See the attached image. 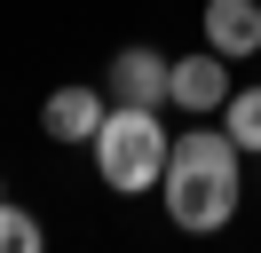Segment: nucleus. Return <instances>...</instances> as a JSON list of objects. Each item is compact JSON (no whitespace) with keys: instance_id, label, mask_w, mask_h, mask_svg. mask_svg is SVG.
<instances>
[{"instance_id":"6","label":"nucleus","mask_w":261,"mask_h":253,"mask_svg":"<svg viewBox=\"0 0 261 253\" xmlns=\"http://www.w3.org/2000/svg\"><path fill=\"white\" fill-rule=\"evenodd\" d=\"M206 47L214 56H253L261 47V0H206Z\"/></svg>"},{"instance_id":"1","label":"nucleus","mask_w":261,"mask_h":253,"mask_svg":"<svg viewBox=\"0 0 261 253\" xmlns=\"http://www.w3.org/2000/svg\"><path fill=\"white\" fill-rule=\"evenodd\" d=\"M238 158L245 150L229 142V127H206V119H198L190 135H174L166 174H159V198H166V214H174V230H190V237L229 230V214H238V198H245Z\"/></svg>"},{"instance_id":"5","label":"nucleus","mask_w":261,"mask_h":253,"mask_svg":"<svg viewBox=\"0 0 261 253\" xmlns=\"http://www.w3.org/2000/svg\"><path fill=\"white\" fill-rule=\"evenodd\" d=\"M103 111H111L103 87H56L48 103H40V135H48V142H95Z\"/></svg>"},{"instance_id":"3","label":"nucleus","mask_w":261,"mask_h":253,"mask_svg":"<svg viewBox=\"0 0 261 253\" xmlns=\"http://www.w3.org/2000/svg\"><path fill=\"white\" fill-rule=\"evenodd\" d=\"M166 103L190 111V119H214V111L229 103V56H214V47L182 56V63H174V79H166Z\"/></svg>"},{"instance_id":"8","label":"nucleus","mask_w":261,"mask_h":253,"mask_svg":"<svg viewBox=\"0 0 261 253\" xmlns=\"http://www.w3.org/2000/svg\"><path fill=\"white\" fill-rule=\"evenodd\" d=\"M40 245H48V230H40L16 198H0V253H40Z\"/></svg>"},{"instance_id":"7","label":"nucleus","mask_w":261,"mask_h":253,"mask_svg":"<svg viewBox=\"0 0 261 253\" xmlns=\"http://www.w3.org/2000/svg\"><path fill=\"white\" fill-rule=\"evenodd\" d=\"M222 127H229V142H238V150H253V158H261V87H229Z\"/></svg>"},{"instance_id":"4","label":"nucleus","mask_w":261,"mask_h":253,"mask_svg":"<svg viewBox=\"0 0 261 253\" xmlns=\"http://www.w3.org/2000/svg\"><path fill=\"white\" fill-rule=\"evenodd\" d=\"M166 79H174V63H166L159 47H119L111 71H103V95H111V103H143V111H159V103H166Z\"/></svg>"},{"instance_id":"2","label":"nucleus","mask_w":261,"mask_h":253,"mask_svg":"<svg viewBox=\"0 0 261 253\" xmlns=\"http://www.w3.org/2000/svg\"><path fill=\"white\" fill-rule=\"evenodd\" d=\"M87 150H95V174L119 190V198H143V190H159L174 135L159 127V111H143V103H111Z\"/></svg>"}]
</instances>
